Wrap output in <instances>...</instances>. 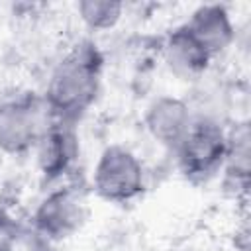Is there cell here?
<instances>
[{
  "mask_svg": "<svg viewBox=\"0 0 251 251\" xmlns=\"http://www.w3.org/2000/svg\"><path fill=\"white\" fill-rule=\"evenodd\" d=\"M102 76V57L92 43H80L69 51L53 69L45 104L55 120L75 122L96 100Z\"/></svg>",
  "mask_w": 251,
  "mask_h": 251,
  "instance_id": "6da1fadb",
  "label": "cell"
},
{
  "mask_svg": "<svg viewBox=\"0 0 251 251\" xmlns=\"http://www.w3.org/2000/svg\"><path fill=\"white\" fill-rule=\"evenodd\" d=\"M178 167L192 180H206L226 163L229 137L212 120H196L175 147Z\"/></svg>",
  "mask_w": 251,
  "mask_h": 251,
  "instance_id": "7a4b0ae2",
  "label": "cell"
},
{
  "mask_svg": "<svg viewBox=\"0 0 251 251\" xmlns=\"http://www.w3.org/2000/svg\"><path fill=\"white\" fill-rule=\"evenodd\" d=\"M92 184L98 196L108 202H129L143 192V165L129 149L122 145H110L98 157Z\"/></svg>",
  "mask_w": 251,
  "mask_h": 251,
  "instance_id": "3957f363",
  "label": "cell"
},
{
  "mask_svg": "<svg viewBox=\"0 0 251 251\" xmlns=\"http://www.w3.org/2000/svg\"><path fill=\"white\" fill-rule=\"evenodd\" d=\"M49 116L45 100L39 102L31 96L0 104V149L18 155L35 147L53 120Z\"/></svg>",
  "mask_w": 251,
  "mask_h": 251,
  "instance_id": "277c9868",
  "label": "cell"
},
{
  "mask_svg": "<svg viewBox=\"0 0 251 251\" xmlns=\"http://www.w3.org/2000/svg\"><path fill=\"white\" fill-rule=\"evenodd\" d=\"M35 147L39 169L47 178H59L69 173L78 157V137L73 124L55 118L51 120Z\"/></svg>",
  "mask_w": 251,
  "mask_h": 251,
  "instance_id": "5b68a950",
  "label": "cell"
},
{
  "mask_svg": "<svg viewBox=\"0 0 251 251\" xmlns=\"http://www.w3.org/2000/svg\"><path fill=\"white\" fill-rule=\"evenodd\" d=\"M86 218L84 200L69 188L51 192L35 212L37 227L49 237L63 239L80 227Z\"/></svg>",
  "mask_w": 251,
  "mask_h": 251,
  "instance_id": "8992f818",
  "label": "cell"
},
{
  "mask_svg": "<svg viewBox=\"0 0 251 251\" xmlns=\"http://www.w3.org/2000/svg\"><path fill=\"white\" fill-rule=\"evenodd\" d=\"M184 27L196 37V41L214 57L229 47L235 29L227 10L220 4H206L190 14Z\"/></svg>",
  "mask_w": 251,
  "mask_h": 251,
  "instance_id": "52a82bcc",
  "label": "cell"
},
{
  "mask_svg": "<svg viewBox=\"0 0 251 251\" xmlns=\"http://www.w3.org/2000/svg\"><path fill=\"white\" fill-rule=\"evenodd\" d=\"M163 55L169 69L176 76L186 80L202 75L212 61V55L196 41V37L184 27V24L175 27L167 35L163 43Z\"/></svg>",
  "mask_w": 251,
  "mask_h": 251,
  "instance_id": "ba28073f",
  "label": "cell"
},
{
  "mask_svg": "<svg viewBox=\"0 0 251 251\" xmlns=\"http://www.w3.org/2000/svg\"><path fill=\"white\" fill-rule=\"evenodd\" d=\"M145 124L157 141H161L163 145L176 147L188 131L192 120L184 102L171 96H163L147 108Z\"/></svg>",
  "mask_w": 251,
  "mask_h": 251,
  "instance_id": "9c48e42d",
  "label": "cell"
},
{
  "mask_svg": "<svg viewBox=\"0 0 251 251\" xmlns=\"http://www.w3.org/2000/svg\"><path fill=\"white\" fill-rule=\"evenodd\" d=\"M76 12L84 25L96 31H104L112 29L120 22L124 14V4L110 0H82L76 4Z\"/></svg>",
  "mask_w": 251,
  "mask_h": 251,
  "instance_id": "30bf717a",
  "label": "cell"
}]
</instances>
